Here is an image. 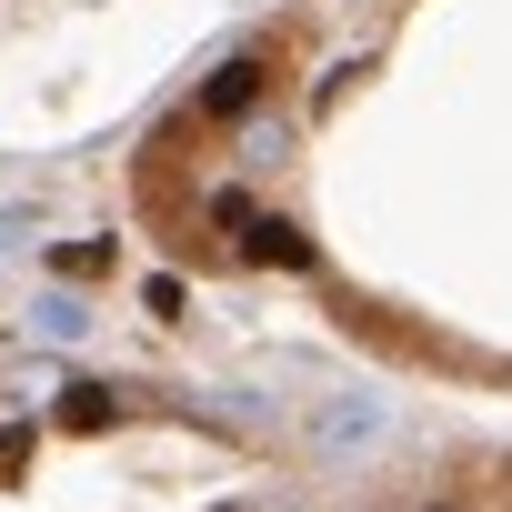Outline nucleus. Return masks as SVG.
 Listing matches in <instances>:
<instances>
[{
	"label": "nucleus",
	"mask_w": 512,
	"mask_h": 512,
	"mask_svg": "<svg viewBox=\"0 0 512 512\" xmlns=\"http://www.w3.org/2000/svg\"><path fill=\"white\" fill-rule=\"evenodd\" d=\"M352 512H512V442H452L382 472Z\"/></svg>",
	"instance_id": "1"
},
{
	"label": "nucleus",
	"mask_w": 512,
	"mask_h": 512,
	"mask_svg": "<svg viewBox=\"0 0 512 512\" xmlns=\"http://www.w3.org/2000/svg\"><path fill=\"white\" fill-rule=\"evenodd\" d=\"M61 11H91V0H0V51L31 41V31H41V21H61Z\"/></svg>",
	"instance_id": "2"
}]
</instances>
